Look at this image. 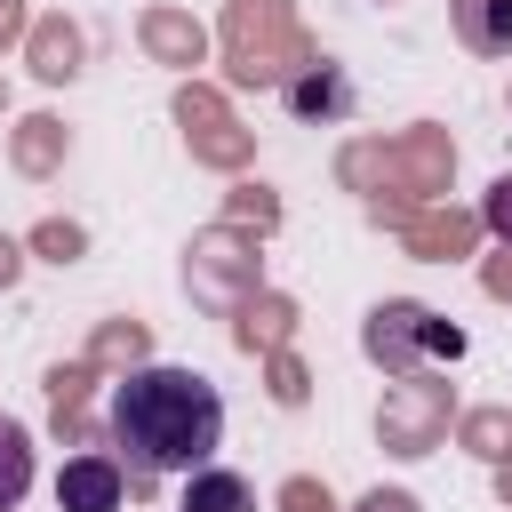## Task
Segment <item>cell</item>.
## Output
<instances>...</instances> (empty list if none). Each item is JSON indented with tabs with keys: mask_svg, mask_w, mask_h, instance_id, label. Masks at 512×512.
Returning a JSON list of instances; mask_svg holds the SVG:
<instances>
[{
	"mask_svg": "<svg viewBox=\"0 0 512 512\" xmlns=\"http://www.w3.org/2000/svg\"><path fill=\"white\" fill-rule=\"evenodd\" d=\"M32 248H40V256H48V264H72V256H80V248H88V232H80V224H64V216H48V224H40V232H32Z\"/></svg>",
	"mask_w": 512,
	"mask_h": 512,
	"instance_id": "20",
	"label": "cell"
},
{
	"mask_svg": "<svg viewBox=\"0 0 512 512\" xmlns=\"http://www.w3.org/2000/svg\"><path fill=\"white\" fill-rule=\"evenodd\" d=\"M304 392H312V384H304V360L272 352V400H280V408H304Z\"/></svg>",
	"mask_w": 512,
	"mask_h": 512,
	"instance_id": "22",
	"label": "cell"
},
{
	"mask_svg": "<svg viewBox=\"0 0 512 512\" xmlns=\"http://www.w3.org/2000/svg\"><path fill=\"white\" fill-rule=\"evenodd\" d=\"M80 48H88V40H80L72 16H40V24H32V72H40L48 88L80 72Z\"/></svg>",
	"mask_w": 512,
	"mask_h": 512,
	"instance_id": "14",
	"label": "cell"
},
{
	"mask_svg": "<svg viewBox=\"0 0 512 512\" xmlns=\"http://www.w3.org/2000/svg\"><path fill=\"white\" fill-rule=\"evenodd\" d=\"M184 288H192L200 304H240V296L256 288V248H248L232 224L200 232V240H192V256H184Z\"/></svg>",
	"mask_w": 512,
	"mask_h": 512,
	"instance_id": "6",
	"label": "cell"
},
{
	"mask_svg": "<svg viewBox=\"0 0 512 512\" xmlns=\"http://www.w3.org/2000/svg\"><path fill=\"white\" fill-rule=\"evenodd\" d=\"M16 272H24V248H16V240H8V232H0V288H8V280H16Z\"/></svg>",
	"mask_w": 512,
	"mask_h": 512,
	"instance_id": "27",
	"label": "cell"
},
{
	"mask_svg": "<svg viewBox=\"0 0 512 512\" xmlns=\"http://www.w3.org/2000/svg\"><path fill=\"white\" fill-rule=\"evenodd\" d=\"M480 280H488V296H512V248H504V256H488V272H480Z\"/></svg>",
	"mask_w": 512,
	"mask_h": 512,
	"instance_id": "26",
	"label": "cell"
},
{
	"mask_svg": "<svg viewBox=\"0 0 512 512\" xmlns=\"http://www.w3.org/2000/svg\"><path fill=\"white\" fill-rule=\"evenodd\" d=\"M360 344H368V360H376V368L416 376V360H424V352H432V360H456V352H464V328H448L440 312H424V304L392 296V304H376V312H368Z\"/></svg>",
	"mask_w": 512,
	"mask_h": 512,
	"instance_id": "4",
	"label": "cell"
},
{
	"mask_svg": "<svg viewBox=\"0 0 512 512\" xmlns=\"http://www.w3.org/2000/svg\"><path fill=\"white\" fill-rule=\"evenodd\" d=\"M280 96H288V112H296V120H344V112H352V80H344L328 56L296 64V72L280 80Z\"/></svg>",
	"mask_w": 512,
	"mask_h": 512,
	"instance_id": "9",
	"label": "cell"
},
{
	"mask_svg": "<svg viewBox=\"0 0 512 512\" xmlns=\"http://www.w3.org/2000/svg\"><path fill=\"white\" fill-rule=\"evenodd\" d=\"M176 120H184V136H192V152H200V160H216V168L248 160V136L224 120V104H216L208 88H184V96H176Z\"/></svg>",
	"mask_w": 512,
	"mask_h": 512,
	"instance_id": "8",
	"label": "cell"
},
{
	"mask_svg": "<svg viewBox=\"0 0 512 512\" xmlns=\"http://www.w3.org/2000/svg\"><path fill=\"white\" fill-rule=\"evenodd\" d=\"M16 32H24V8H16V0H0V40H16Z\"/></svg>",
	"mask_w": 512,
	"mask_h": 512,
	"instance_id": "28",
	"label": "cell"
},
{
	"mask_svg": "<svg viewBox=\"0 0 512 512\" xmlns=\"http://www.w3.org/2000/svg\"><path fill=\"white\" fill-rule=\"evenodd\" d=\"M144 48H152V64H200L208 32L192 16H176V8H144Z\"/></svg>",
	"mask_w": 512,
	"mask_h": 512,
	"instance_id": "13",
	"label": "cell"
},
{
	"mask_svg": "<svg viewBox=\"0 0 512 512\" xmlns=\"http://www.w3.org/2000/svg\"><path fill=\"white\" fill-rule=\"evenodd\" d=\"M376 432H384L392 456H424V448H440V432H448V384H432L424 368L400 376V384L384 392V408H376Z\"/></svg>",
	"mask_w": 512,
	"mask_h": 512,
	"instance_id": "5",
	"label": "cell"
},
{
	"mask_svg": "<svg viewBox=\"0 0 512 512\" xmlns=\"http://www.w3.org/2000/svg\"><path fill=\"white\" fill-rule=\"evenodd\" d=\"M56 160H64V128H56L48 112H32V120L16 128V168H24V176H48Z\"/></svg>",
	"mask_w": 512,
	"mask_h": 512,
	"instance_id": "17",
	"label": "cell"
},
{
	"mask_svg": "<svg viewBox=\"0 0 512 512\" xmlns=\"http://www.w3.org/2000/svg\"><path fill=\"white\" fill-rule=\"evenodd\" d=\"M464 448L488 456V464H504L512 456V408H472L464 416Z\"/></svg>",
	"mask_w": 512,
	"mask_h": 512,
	"instance_id": "18",
	"label": "cell"
},
{
	"mask_svg": "<svg viewBox=\"0 0 512 512\" xmlns=\"http://www.w3.org/2000/svg\"><path fill=\"white\" fill-rule=\"evenodd\" d=\"M232 312H240V328H232V336H240L248 352H280V344H288V328H296V304H288V296H264V288H248Z\"/></svg>",
	"mask_w": 512,
	"mask_h": 512,
	"instance_id": "11",
	"label": "cell"
},
{
	"mask_svg": "<svg viewBox=\"0 0 512 512\" xmlns=\"http://www.w3.org/2000/svg\"><path fill=\"white\" fill-rule=\"evenodd\" d=\"M280 512H336V504H328L320 480H288V488H280Z\"/></svg>",
	"mask_w": 512,
	"mask_h": 512,
	"instance_id": "23",
	"label": "cell"
},
{
	"mask_svg": "<svg viewBox=\"0 0 512 512\" xmlns=\"http://www.w3.org/2000/svg\"><path fill=\"white\" fill-rule=\"evenodd\" d=\"M352 512H424V504H416L408 488H368V496H360Z\"/></svg>",
	"mask_w": 512,
	"mask_h": 512,
	"instance_id": "24",
	"label": "cell"
},
{
	"mask_svg": "<svg viewBox=\"0 0 512 512\" xmlns=\"http://www.w3.org/2000/svg\"><path fill=\"white\" fill-rule=\"evenodd\" d=\"M480 224H488V232H496V240L512 248V168H504V176L488 184V200H480Z\"/></svg>",
	"mask_w": 512,
	"mask_h": 512,
	"instance_id": "21",
	"label": "cell"
},
{
	"mask_svg": "<svg viewBox=\"0 0 512 512\" xmlns=\"http://www.w3.org/2000/svg\"><path fill=\"white\" fill-rule=\"evenodd\" d=\"M392 224H400L408 256H464L480 232V216H464V208H424V216H392Z\"/></svg>",
	"mask_w": 512,
	"mask_h": 512,
	"instance_id": "10",
	"label": "cell"
},
{
	"mask_svg": "<svg viewBox=\"0 0 512 512\" xmlns=\"http://www.w3.org/2000/svg\"><path fill=\"white\" fill-rule=\"evenodd\" d=\"M0 112H8V88H0Z\"/></svg>",
	"mask_w": 512,
	"mask_h": 512,
	"instance_id": "30",
	"label": "cell"
},
{
	"mask_svg": "<svg viewBox=\"0 0 512 512\" xmlns=\"http://www.w3.org/2000/svg\"><path fill=\"white\" fill-rule=\"evenodd\" d=\"M184 512H256V488L224 464H192L184 472Z\"/></svg>",
	"mask_w": 512,
	"mask_h": 512,
	"instance_id": "15",
	"label": "cell"
},
{
	"mask_svg": "<svg viewBox=\"0 0 512 512\" xmlns=\"http://www.w3.org/2000/svg\"><path fill=\"white\" fill-rule=\"evenodd\" d=\"M112 360H128V368L144 360V328H136V320H112V328L96 336V352H88V368H112Z\"/></svg>",
	"mask_w": 512,
	"mask_h": 512,
	"instance_id": "19",
	"label": "cell"
},
{
	"mask_svg": "<svg viewBox=\"0 0 512 512\" xmlns=\"http://www.w3.org/2000/svg\"><path fill=\"white\" fill-rule=\"evenodd\" d=\"M120 496H128V472H120V456H104V448H80V456L56 472V512H120Z\"/></svg>",
	"mask_w": 512,
	"mask_h": 512,
	"instance_id": "7",
	"label": "cell"
},
{
	"mask_svg": "<svg viewBox=\"0 0 512 512\" xmlns=\"http://www.w3.org/2000/svg\"><path fill=\"white\" fill-rule=\"evenodd\" d=\"M496 488H504V504H512V456H504V464H496Z\"/></svg>",
	"mask_w": 512,
	"mask_h": 512,
	"instance_id": "29",
	"label": "cell"
},
{
	"mask_svg": "<svg viewBox=\"0 0 512 512\" xmlns=\"http://www.w3.org/2000/svg\"><path fill=\"white\" fill-rule=\"evenodd\" d=\"M128 488H152L160 472H192L224 448V400L200 368H168V360H136L112 384V416H104Z\"/></svg>",
	"mask_w": 512,
	"mask_h": 512,
	"instance_id": "1",
	"label": "cell"
},
{
	"mask_svg": "<svg viewBox=\"0 0 512 512\" xmlns=\"http://www.w3.org/2000/svg\"><path fill=\"white\" fill-rule=\"evenodd\" d=\"M448 168H456V152H448V136L440 128H408V136H392V144H352L344 152V176L352 184H392V192H408V200H432L440 184H448Z\"/></svg>",
	"mask_w": 512,
	"mask_h": 512,
	"instance_id": "3",
	"label": "cell"
},
{
	"mask_svg": "<svg viewBox=\"0 0 512 512\" xmlns=\"http://www.w3.org/2000/svg\"><path fill=\"white\" fill-rule=\"evenodd\" d=\"M456 8V40L472 56H512V0H448Z\"/></svg>",
	"mask_w": 512,
	"mask_h": 512,
	"instance_id": "12",
	"label": "cell"
},
{
	"mask_svg": "<svg viewBox=\"0 0 512 512\" xmlns=\"http://www.w3.org/2000/svg\"><path fill=\"white\" fill-rule=\"evenodd\" d=\"M32 488V432L16 416H0V512H16Z\"/></svg>",
	"mask_w": 512,
	"mask_h": 512,
	"instance_id": "16",
	"label": "cell"
},
{
	"mask_svg": "<svg viewBox=\"0 0 512 512\" xmlns=\"http://www.w3.org/2000/svg\"><path fill=\"white\" fill-rule=\"evenodd\" d=\"M232 216H256V224H272V216H280V208H272V200H264V184H240V208H232Z\"/></svg>",
	"mask_w": 512,
	"mask_h": 512,
	"instance_id": "25",
	"label": "cell"
},
{
	"mask_svg": "<svg viewBox=\"0 0 512 512\" xmlns=\"http://www.w3.org/2000/svg\"><path fill=\"white\" fill-rule=\"evenodd\" d=\"M224 64H232L240 88H280L296 64H312L288 0H232V16H224Z\"/></svg>",
	"mask_w": 512,
	"mask_h": 512,
	"instance_id": "2",
	"label": "cell"
}]
</instances>
